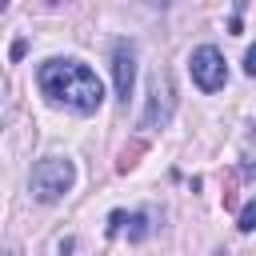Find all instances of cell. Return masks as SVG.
I'll return each instance as SVG.
<instances>
[{
    "label": "cell",
    "mask_w": 256,
    "mask_h": 256,
    "mask_svg": "<svg viewBox=\"0 0 256 256\" xmlns=\"http://www.w3.org/2000/svg\"><path fill=\"white\" fill-rule=\"evenodd\" d=\"M36 84L52 104H64L72 112H96L100 100H104L100 76L80 60H48V64H40Z\"/></svg>",
    "instance_id": "obj_1"
},
{
    "label": "cell",
    "mask_w": 256,
    "mask_h": 256,
    "mask_svg": "<svg viewBox=\"0 0 256 256\" xmlns=\"http://www.w3.org/2000/svg\"><path fill=\"white\" fill-rule=\"evenodd\" d=\"M72 180H76L72 160H64V156H44V160L32 168L28 188H32V196H36L40 204H56V200L72 188Z\"/></svg>",
    "instance_id": "obj_2"
},
{
    "label": "cell",
    "mask_w": 256,
    "mask_h": 256,
    "mask_svg": "<svg viewBox=\"0 0 256 256\" xmlns=\"http://www.w3.org/2000/svg\"><path fill=\"white\" fill-rule=\"evenodd\" d=\"M188 68H192V80H196L204 92H216V88H224V80H228L224 56H220V48H212V44H200V48L188 56Z\"/></svg>",
    "instance_id": "obj_3"
},
{
    "label": "cell",
    "mask_w": 256,
    "mask_h": 256,
    "mask_svg": "<svg viewBox=\"0 0 256 256\" xmlns=\"http://www.w3.org/2000/svg\"><path fill=\"white\" fill-rule=\"evenodd\" d=\"M148 112H144V128H156V124H164L168 116H172V76L168 72H156L152 80H148Z\"/></svg>",
    "instance_id": "obj_4"
},
{
    "label": "cell",
    "mask_w": 256,
    "mask_h": 256,
    "mask_svg": "<svg viewBox=\"0 0 256 256\" xmlns=\"http://www.w3.org/2000/svg\"><path fill=\"white\" fill-rule=\"evenodd\" d=\"M112 76H116V96L128 104L132 84H136V48H132V40L116 44V52H112Z\"/></svg>",
    "instance_id": "obj_5"
},
{
    "label": "cell",
    "mask_w": 256,
    "mask_h": 256,
    "mask_svg": "<svg viewBox=\"0 0 256 256\" xmlns=\"http://www.w3.org/2000/svg\"><path fill=\"white\" fill-rule=\"evenodd\" d=\"M256 228V196L244 204V212H240V232H252Z\"/></svg>",
    "instance_id": "obj_6"
},
{
    "label": "cell",
    "mask_w": 256,
    "mask_h": 256,
    "mask_svg": "<svg viewBox=\"0 0 256 256\" xmlns=\"http://www.w3.org/2000/svg\"><path fill=\"white\" fill-rule=\"evenodd\" d=\"M128 224H132V228H128L132 240H144V236H148V216H132Z\"/></svg>",
    "instance_id": "obj_7"
},
{
    "label": "cell",
    "mask_w": 256,
    "mask_h": 256,
    "mask_svg": "<svg viewBox=\"0 0 256 256\" xmlns=\"http://www.w3.org/2000/svg\"><path fill=\"white\" fill-rule=\"evenodd\" d=\"M244 72H248V76H256V44H252V48H248V56H244Z\"/></svg>",
    "instance_id": "obj_8"
},
{
    "label": "cell",
    "mask_w": 256,
    "mask_h": 256,
    "mask_svg": "<svg viewBox=\"0 0 256 256\" xmlns=\"http://www.w3.org/2000/svg\"><path fill=\"white\" fill-rule=\"evenodd\" d=\"M120 224H124V212H112L108 216V232H120Z\"/></svg>",
    "instance_id": "obj_9"
},
{
    "label": "cell",
    "mask_w": 256,
    "mask_h": 256,
    "mask_svg": "<svg viewBox=\"0 0 256 256\" xmlns=\"http://www.w3.org/2000/svg\"><path fill=\"white\" fill-rule=\"evenodd\" d=\"M252 132H256V128H252Z\"/></svg>",
    "instance_id": "obj_10"
}]
</instances>
